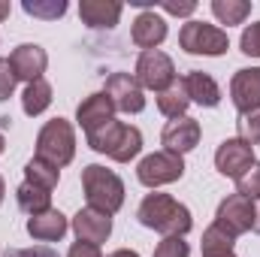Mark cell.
<instances>
[{
  "label": "cell",
  "mask_w": 260,
  "mask_h": 257,
  "mask_svg": "<svg viewBox=\"0 0 260 257\" xmlns=\"http://www.w3.org/2000/svg\"><path fill=\"white\" fill-rule=\"evenodd\" d=\"M67 257H103L100 254V245H91V242H73L70 254Z\"/></svg>",
  "instance_id": "obj_34"
},
{
  "label": "cell",
  "mask_w": 260,
  "mask_h": 257,
  "mask_svg": "<svg viewBox=\"0 0 260 257\" xmlns=\"http://www.w3.org/2000/svg\"><path fill=\"white\" fill-rule=\"evenodd\" d=\"M160 6H164V9H167L170 15H191V12L197 9L194 0H182V3H176V0H164Z\"/></svg>",
  "instance_id": "obj_33"
},
{
  "label": "cell",
  "mask_w": 260,
  "mask_h": 257,
  "mask_svg": "<svg viewBox=\"0 0 260 257\" xmlns=\"http://www.w3.org/2000/svg\"><path fill=\"white\" fill-rule=\"evenodd\" d=\"M88 145L100 154H109L112 160L118 164H127L133 160L139 151H142V133L136 127H130L124 121H109L103 127H97L94 133H88Z\"/></svg>",
  "instance_id": "obj_3"
},
{
  "label": "cell",
  "mask_w": 260,
  "mask_h": 257,
  "mask_svg": "<svg viewBox=\"0 0 260 257\" xmlns=\"http://www.w3.org/2000/svg\"><path fill=\"white\" fill-rule=\"evenodd\" d=\"M215 167H218V173L221 176H227V179H242L251 167H254V148L245 142V139H224L221 145H218V151H215Z\"/></svg>",
  "instance_id": "obj_8"
},
{
  "label": "cell",
  "mask_w": 260,
  "mask_h": 257,
  "mask_svg": "<svg viewBox=\"0 0 260 257\" xmlns=\"http://www.w3.org/2000/svg\"><path fill=\"white\" fill-rule=\"evenodd\" d=\"M0 257H58L49 245H34V248H6Z\"/></svg>",
  "instance_id": "obj_32"
},
{
  "label": "cell",
  "mask_w": 260,
  "mask_h": 257,
  "mask_svg": "<svg viewBox=\"0 0 260 257\" xmlns=\"http://www.w3.org/2000/svg\"><path fill=\"white\" fill-rule=\"evenodd\" d=\"M136 82L148 91H167L173 82H176V67L173 58L164 55L160 49H151V52H142L139 61H136Z\"/></svg>",
  "instance_id": "obj_7"
},
{
  "label": "cell",
  "mask_w": 260,
  "mask_h": 257,
  "mask_svg": "<svg viewBox=\"0 0 260 257\" xmlns=\"http://www.w3.org/2000/svg\"><path fill=\"white\" fill-rule=\"evenodd\" d=\"M224 257H236V254H224Z\"/></svg>",
  "instance_id": "obj_40"
},
{
  "label": "cell",
  "mask_w": 260,
  "mask_h": 257,
  "mask_svg": "<svg viewBox=\"0 0 260 257\" xmlns=\"http://www.w3.org/2000/svg\"><path fill=\"white\" fill-rule=\"evenodd\" d=\"M82 188L88 197V206L103 215H115L124 206V182L100 164H88L82 170Z\"/></svg>",
  "instance_id": "obj_2"
},
{
  "label": "cell",
  "mask_w": 260,
  "mask_h": 257,
  "mask_svg": "<svg viewBox=\"0 0 260 257\" xmlns=\"http://www.w3.org/2000/svg\"><path fill=\"white\" fill-rule=\"evenodd\" d=\"M179 46L188 52V55H209V58H218L230 49V40L221 27L215 24H206V21H188L179 34Z\"/></svg>",
  "instance_id": "obj_5"
},
{
  "label": "cell",
  "mask_w": 260,
  "mask_h": 257,
  "mask_svg": "<svg viewBox=\"0 0 260 257\" xmlns=\"http://www.w3.org/2000/svg\"><path fill=\"white\" fill-rule=\"evenodd\" d=\"M254 233H260V206H254V227H251Z\"/></svg>",
  "instance_id": "obj_37"
},
{
  "label": "cell",
  "mask_w": 260,
  "mask_h": 257,
  "mask_svg": "<svg viewBox=\"0 0 260 257\" xmlns=\"http://www.w3.org/2000/svg\"><path fill=\"white\" fill-rule=\"evenodd\" d=\"M239 139H245L251 148L260 142V109H254V112H248V115H242L239 121Z\"/></svg>",
  "instance_id": "obj_27"
},
{
  "label": "cell",
  "mask_w": 260,
  "mask_h": 257,
  "mask_svg": "<svg viewBox=\"0 0 260 257\" xmlns=\"http://www.w3.org/2000/svg\"><path fill=\"white\" fill-rule=\"evenodd\" d=\"M188 106H191V97H188V91H185V82L182 79H176L167 91H160L157 94V109L167 115V118H185V112H188Z\"/></svg>",
  "instance_id": "obj_20"
},
{
  "label": "cell",
  "mask_w": 260,
  "mask_h": 257,
  "mask_svg": "<svg viewBox=\"0 0 260 257\" xmlns=\"http://www.w3.org/2000/svg\"><path fill=\"white\" fill-rule=\"evenodd\" d=\"M236 185H239V194H242V197H248V200H260V164H254V167L236 182Z\"/></svg>",
  "instance_id": "obj_29"
},
{
  "label": "cell",
  "mask_w": 260,
  "mask_h": 257,
  "mask_svg": "<svg viewBox=\"0 0 260 257\" xmlns=\"http://www.w3.org/2000/svg\"><path fill=\"white\" fill-rule=\"evenodd\" d=\"M191 248L185 242V236H167L157 248H154V257H188Z\"/></svg>",
  "instance_id": "obj_28"
},
{
  "label": "cell",
  "mask_w": 260,
  "mask_h": 257,
  "mask_svg": "<svg viewBox=\"0 0 260 257\" xmlns=\"http://www.w3.org/2000/svg\"><path fill=\"white\" fill-rule=\"evenodd\" d=\"M109 257H139L136 251H130V248H121V251H112Z\"/></svg>",
  "instance_id": "obj_36"
},
{
  "label": "cell",
  "mask_w": 260,
  "mask_h": 257,
  "mask_svg": "<svg viewBox=\"0 0 260 257\" xmlns=\"http://www.w3.org/2000/svg\"><path fill=\"white\" fill-rule=\"evenodd\" d=\"M9 64H12L15 79H24V82L30 85L34 79H43L46 64H49V55H46V49L37 46V43H21L18 49H12Z\"/></svg>",
  "instance_id": "obj_11"
},
{
  "label": "cell",
  "mask_w": 260,
  "mask_h": 257,
  "mask_svg": "<svg viewBox=\"0 0 260 257\" xmlns=\"http://www.w3.org/2000/svg\"><path fill=\"white\" fill-rule=\"evenodd\" d=\"M3 194H6V185H3V176H0V203H3Z\"/></svg>",
  "instance_id": "obj_38"
},
{
  "label": "cell",
  "mask_w": 260,
  "mask_h": 257,
  "mask_svg": "<svg viewBox=\"0 0 260 257\" xmlns=\"http://www.w3.org/2000/svg\"><path fill=\"white\" fill-rule=\"evenodd\" d=\"M58 179H61V170L52 167V164H46V160H40V157H34V160L24 164V182H30V185H40V188L52 191L58 185Z\"/></svg>",
  "instance_id": "obj_24"
},
{
  "label": "cell",
  "mask_w": 260,
  "mask_h": 257,
  "mask_svg": "<svg viewBox=\"0 0 260 257\" xmlns=\"http://www.w3.org/2000/svg\"><path fill=\"white\" fill-rule=\"evenodd\" d=\"M15 197H18V209L27 212V215H43V212L52 209V191H46L40 185L24 182V185H18Z\"/></svg>",
  "instance_id": "obj_21"
},
{
  "label": "cell",
  "mask_w": 260,
  "mask_h": 257,
  "mask_svg": "<svg viewBox=\"0 0 260 257\" xmlns=\"http://www.w3.org/2000/svg\"><path fill=\"white\" fill-rule=\"evenodd\" d=\"M15 82H18V79H15V73H12L9 58H0V103L12 97V91H15Z\"/></svg>",
  "instance_id": "obj_31"
},
{
  "label": "cell",
  "mask_w": 260,
  "mask_h": 257,
  "mask_svg": "<svg viewBox=\"0 0 260 257\" xmlns=\"http://www.w3.org/2000/svg\"><path fill=\"white\" fill-rule=\"evenodd\" d=\"M136 218H139L142 227L157 230V233H164V236H185V233L194 227L188 206H182V203L173 200L170 194H148V197L139 203Z\"/></svg>",
  "instance_id": "obj_1"
},
{
  "label": "cell",
  "mask_w": 260,
  "mask_h": 257,
  "mask_svg": "<svg viewBox=\"0 0 260 257\" xmlns=\"http://www.w3.org/2000/svg\"><path fill=\"white\" fill-rule=\"evenodd\" d=\"M212 12L221 24H242L251 15V3L248 0H212Z\"/></svg>",
  "instance_id": "obj_23"
},
{
  "label": "cell",
  "mask_w": 260,
  "mask_h": 257,
  "mask_svg": "<svg viewBox=\"0 0 260 257\" xmlns=\"http://www.w3.org/2000/svg\"><path fill=\"white\" fill-rule=\"evenodd\" d=\"M182 176H185V160L179 154H170V151H154V154L142 157L136 167V179L145 188H160V185L179 182Z\"/></svg>",
  "instance_id": "obj_6"
},
{
  "label": "cell",
  "mask_w": 260,
  "mask_h": 257,
  "mask_svg": "<svg viewBox=\"0 0 260 257\" xmlns=\"http://www.w3.org/2000/svg\"><path fill=\"white\" fill-rule=\"evenodd\" d=\"M9 12H12V6H9L6 0H0V21H6V18H9Z\"/></svg>",
  "instance_id": "obj_35"
},
{
  "label": "cell",
  "mask_w": 260,
  "mask_h": 257,
  "mask_svg": "<svg viewBox=\"0 0 260 257\" xmlns=\"http://www.w3.org/2000/svg\"><path fill=\"white\" fill-rule=\"evenodd\" d=\"M230 97H233V106L242 115L260 109V67L236 70V76L230 82Z\"/></svg>",
  "instance_id": "obj_12"
},
{
  "label": "cell",
  "mask_w": 260,
  "mask_h": 257,
  "mask_svg": "<svg viewBox=\"0 0 260 257\" xmlns=\"http://www.w3.org/2000/svg\"><path fill=\"white\" fill-rule=\"evenodd\" d=\"M27 15L34 18H46V21H55L67 12V0H24L21 3Z\"/></svg>",
  "instance_id": "obj_26"
},
{
  "label": "cell",
  "mask_w": 260,
  "mask_h": 257,
  "mask_svg": "<svg viewBox=\"0 0 260 257\" xmlns=\"http://www.w3.org/2000/svg\"><path fill=\"white\" fill-rule=\"evenodd\" d=\"M37 157L52 164V167H67L76 157V130L67 118H52L37 136Z\"/></svg>",
  "instance_id": "obj_4"
},
{
  "label": "cell",
  "mask_w": 260,
  "mask_h": 257,
  "mask_svg": "<svg viewBox=\"0 0 260 257\" xmlns=\"http://www.w3.org/2000/svg\"><path fill=\"white\" fill-rule=\"evenodd\" d=\"M3 148H6V142H3V133H0V154H3Z\"/></svg>",
  "instance_id": "obj_39"
},
{
  "label": "cell",
  "mask_w": 260,
  "mask_h": 257,
  "mask_svg": "<svg viewBox=\"0 0 260 257\" xmlns=\"http://www.w3.org/2000/svg\"><path fill=\"white\" fill-rule=\"evenodd\" d=\"M106 97L112 100V106L118 112H127L136 115L145 109V94H142V85L136 82V76L130 73H112L106 79Z\"/></svg>",
  "instance_id": "obj_10"
},
{
  "label": "cell",
  "mask_w": 260,
  "mask_h": 257,
  "mask_svg": "<svg viewBox=\"0 0 260 257\" xmlns=\"http://www.w3.org/2000/svg\"><path fill=\"white\" fill-rule=\"evenodd\" d=\"M49 106H52V85H49L46 79H34V82L24 88V94H21V109L34 118V115L46 112Z\"/></svg>",
  "instance_id": "obj_22"
},
{
  "label": "cell",
  "mask_w": 260,
  "mask_h": 257,
  "mask_svg": "<svg viewBox=\"0 0 260 257\" xmlns=\"http://www.w3.org/2000/svg\"><path fill=\"white\" fill-rule=\"evenodd\" d=\"M160 142H164V151H170V154H185V151H191L197 148V142H200V121L194 118H176V121H170L164 133H160Z\"/></svg>",
  "instance_id": "obj_14"
},
{
  "label": "cell",
  "mask_w": 260,
  "mask_h": 257,
  "mask_svg": "<svg viewBox=\"0 0 260 257\" xmlns=\"http://www.w3.org/2000/svg\"><path fill=\"white\" fill-rule=\"evenodd\" d=\"M67 227L70 224H67V218L58 209H49L43 215H30L27 218V233L34 239H40V242H58V239H64Z\"/></svg>",
  "instance_id": "obj_19"
},
{
  "label": "cell",
  "mask_w": 260,
  "mask_h": 257,
  "mask_svg": "<svg viewBox=\"0 0 260 257\" xmlns=\"http://www.w3.org/2000/svg\"><path fill=\"white\" fill-rule=\"evenodd\" d=\"M233 242H236V236H230L224 227L212 224V227L203 233V257H224V254H233Z\"/></svg>",
  "instance_id": "obj_25"
},
{
  "label": "cell",
  "mask_w": 260,
  "mask_h": 257,
  "mask_svg": "<svg viewBox=\"0 0 260 257\" xmlns=\"http://www.w3.org/2000/svg\"><path fill=\"white\" fill-rule=\"evenodd\" d=\"M239 46H242V52H245V55L260 58V21L248 24V27L242 30V40H239Z\"/></svg>",
  "instance_id": "obj_30"
},
{
  "label": "cell",
  "mask_w": 260,
  "mask_h": 257,
  "mask_svg": "<svg viewBox=\"0 0 260 257\" xmlns=\"http://www.w3.org/2000/svg\"><path fill=\"white\" fill-rule=\"evenodd\" d=\"M73 230L79 236V242H91V245H100L109 239L112 233V215H103L97 209H79L76 218H73Z\"/></svg>",
  "instance_id": "obj_13"
},
{
  "label": "cell",
  "mask_w": 260,
  "mask_h": 257,
  "mask_svg": "<svg viewBox=\"0 0 260 257\" xmlns=\"http://www.w3.org/2000/svg\"><path fill=\"white\" fill-rule=\"evenodd\" d=\"M215 224L224 227L230 236H242L254 227V206L248 197L242 194H230L227 200H221L218 212H215Z\"/></svg>",
  "instance_id": "obj_9"
},
{
  "label": "cell",
  "mask_w": 260,
  "mask_h": 257,
  "mask_svg": "<svg viewBox=\"0 0 260 257\" xmlns=\"http://www.w3.org/2000/svg\"><path fill=\"white\" fill-rule=\"evenodd\" d=\"M121 3L118 0H82L79 15L88 27H115L121 18Z\"/></svg>",
  "instance_id": "obj_18"
},
{
  "label": "cell",
  "mask_w": 260,
  "mask_h": 257,
  "mask_svg": "<svg viewBox=\"0 0 260 257\" xmlns=\"http://www.w3.org/2000/svg\"><path fill=\"white\" fill-rule=\"evenodd\" d=\"M130 37H133V43H136L139 49L151 52V49H157V46L167 40V21H164L154 9H145V12L136 15Z\"/></svg>",
  "instance_id": "obj_16"
},
{
  "label": "cell",
  "mask_w": 260,
  "mask_h": 257,
  "mask_svg": "<svg viewBox=\"0 0 260 257\" xmlns=\"http://www.w3.org/2000/svg\"><path fill=\"white\" fill-rule=\"evenodd\" d=\"M182 82H185V91H188L191 103H200V106H206V109H215V106L221 103V88H218V82H215L209 73L191 70Z\"/></svg>",
  "instance_id": "obj_17"
},
{
  "label": "cell",
  "mask_w": 260,
  "mask_h": 257,
  "mask_svg": "<svg viewBox=\"0 0 260 257\" xmlns=\"http://www.w3.org/2000/svg\"><path fill=\"white\" fill-rule=\"evenodd\" d=\"M112 118H115V106H112V100L106 97V91L85 97V100L79 103V109H76V121H79V127L85 130V133H94L97 127L109 124Z\"/></svg>",
  "instance_id": "obj_15"
}]
</instances>
